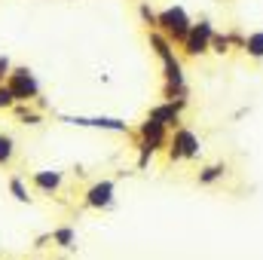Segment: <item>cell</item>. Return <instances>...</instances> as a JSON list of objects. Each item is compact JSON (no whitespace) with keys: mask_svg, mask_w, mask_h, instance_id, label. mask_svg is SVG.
<instances>
[{"mask_svg":"<svg viewBox=\"0 0 263 260\" xmlns=\"http://www.w3.org/2000/svg\"><path fill=\"white\" fill-rule=\"evenodd\" d=\"M114 196H117V181L114 178H101V181H95V184L86 187L83 205L92 208V211H107L114 205Z\"/></svg>","mask_w":263,"mask_h":260,"instance_id":"cell-6","label":"cell"},{"mask_svg":"<svg viewBox=\"0 0 263 260\" xmlns=\"http://www.w3.org/2000/svg\"><path fill=\"white\" fill-rule=\"evenodd\" d=\"M9 70H12V62H9V55H0V86L6 83V77H9Z\"/></svg>","mask_w":263,"mask_h":260,"instance_id":"cell-21","label":"cell"},{"mask_svg":"<svg viewBox=\"0 0 263 260\" xmlns=\"http://www.w3.org/2000/svg\"><path fill=\"white\" fill-rule=\"evenodd\" d=\"M187 104L190 101H159V104H153L147 110V117L156 120V123H162L168 132H175V129H181V114H184Z\"/></svg>","mask_w":263,"mask_h":260,"instance_id":"cell-7","label":"cell"},{"mask_svg":"<svg viewBox=\"0 0 263 260\" xmlns=\"http://www.w3.org/2000/svg\"><path fill=\"white\" fill-rule=\"evenodd\" d=\"M135 147H138V169H147L150 159L156 156V150H153L147 141H141V138H135Z\"/></svg>","mask_w":263,"mask_h":260,"instance_id":"cell-17","label":"cell"},{"mask_svg":"<svg viewBox=\"0 0 263 260\" xmlns=\"http://www.w3.org/2000/svg\"><path fill=\"white\" fill-rule=\"evenodd\" d=\"M15 104H18V101H15V95H12V89L3 83V86H0V110H12Z\"/></svg>","mask_w":263,"mask_h":260,"instance_id":"cell-20","label":"cell"},{"mask_svg":"<svg viewBox=\"0 0 263 260\" xmlns=\"http://www.w3.org/2000/svg\"><path fill=\"white\" fill-rule=\"evenodd\" d=\"M12 159H15V141H12V135H0V165L6 169V165H12Z\"/></svg>","mask_w":263,"mask_h":260,"instance_id":"cell-15","label":"cell"},{"mask_svg":"<svg viewBox=\"0 0 263 260\" xmlns=\"http://www.w3.org/2000/svg\"><path fill=\"white\" fill-rule=\"evenodd\" d=\"M52 245H55V248H62V251H67V248H73V245H77V230H73V227H55V230H52Z\"/></svg>","mask_w":263,"mask_h":260,"instance_id":"cell-12","label":"cell"},{"mask_svg":"<svg viewBox=\"0 0 263 260\" xmlns=\"http://www.w3.org/2000/svg\"><path fill=\"white\" fill-rule=\"evenodd\" d=\"M49 242H52V233H40V236L34 239V248H46Z\"/></svg>","mask_w":263,"mask_h":260,"instance_id":"cell-22","label":"cell"},{"mask_svg":"<svg viewBox=\"0 0 263 260\" xmlns=\"http://www.w3.org/2000/svg\"><path fill=\"white\" fill-rule=\"evenodd\" d=\"M6 86L12 89V95H15L18 104H34L40 98V83H37L34 70L28 65H12L9 77H6Z\"/></svg>","mask_w":263,"mask_h":260,"instance_id":"cell-3","label":"cell"},{"mask_svg":"<svg viewBox=\"0 0 263 260\" xmlns=\"http://www.w3.org/2000/svg\"><path fill=\"white\" fill-rule=\"evenodd\" d=\"M227 172H230V165H227V162H208V165H202V169H199L196 184H199V187H211V184L223 181V178H227Z\"/></svg>","mask_w":263,"mask_h":260,"instance_id":"cell-10","label":"cell"},{"mask_svg":"<svg viewBox=\"0 0 263 260\" xmlns=\"http://www.w3.org/2000/svg\"><path fill=\"white\" fill-rule=\"evenodd\" d=\"M242 52L248 55V59H263V31H251V34H245V43H242Z\"/></svg>","mask_w":263,"mask_h":260,"instance_id":"cell-13","label":"cell"},{"mask_svg":"<svg viewBox=\"0 0 263 260\" xmlns=\"http://www.w3.org/2000/svg\"><path fill=\"white\" fill-rule=\"evenodd\" d=\"M199 153H202V141L193 129L181 126L168 135V147H165L168 162H193V159H199Z\"/></svg>","mask_w":263,"mask_h":260,"instance_id":"cell-2","label":"cell"},{"mask_svg":"<svg viewBox=\"0 0 263 260\" xmlns=\"http://www.w3.org/2000/svg\"><path fill=\"white\" fill-rule=\"evenodd\" d=\"M59 120L77 129H101V132H117V135H129V123L117 120V117H73V114H59Z\"/></svg>","mask_w":263,"mask_h":260,"instance_id":"cell-5","label":"cell"},{"mask_svg":"<svg viewBox=\"0 0 263 260\" xmlns=\"http://www.w3.org/2000/svg\"><path fill=\"white\" fill-rule=\"evenodd\" d=\"M162 98L165 101H190V89L187 86H168V83H162Z\"/></svg>","mask_w":263,"mask_h":260,"instance_id":"cell-16","label":"cell"},{"mask_svg":"<svg viewBox=\"0 0 263 260\" xmlns=\"http://www.w3.org/2000/svg\"><path fill=\"white\" fill-rule=\"evenodd\" d=\"M6 190H9V196H12L15 202H22V205H31V202H34V196L28 193V187H25V181H22L18 175H12V178L6 181Z\"/></svg>","mask_w":263,"mask_h":260,"instance_id":"cell-14","label":"cell"},{"mask_svg":"<svg viewBox=\"0 0 263 260\" xmlns=\"http://www.w3.org/2000/svg\"><path fill=\"white\" fill-rule=\"evenodd\" d=\"M0 135H3V132H0Z\"/></svg>","mask_w":263,"mask_h":260,"instance_id":"cell-23","label":"cell"},{"mask_svg":"<svg viewBox=\"0 0 263 260\" xmlns=\"http://www.w3.org/2000/svg\"><path fill=\"white\" fill-rule=\"evenodd\" d=\"M211 37H214V25H211L208 18H202V22H193V28H190V37L184 40L181 52H184L187 59L208 55V52H211Z\"/></svg>","mask_w":263,"mask_h":260,"instance_id":"cell-4","label":"cell"},{"mask_svg":"<svg viewBox=\"0 0 263 260\" xmlns=\"http://www.w3.org/2000/svg\"><path fill=\"white\" fill-rule=\"evenodd\" d=\"M190 28H193V18H190L187 9L178 6V3L156 12V31H159L162 37H168L172 46H184V40L190 37Z\"/></svg>","mask_w":263,"mask_h":260,"instance_id":"cell-1","label":"cell"},{"mask_svg":"<svg viewBox=\"0 0 263 260\" xmlns=\"http://www.w3.org/2000/svg\"><path fill=\"white\" fill-rule=\"evenodd\" d=\"M31 184H34V190H40L43 196H55L62 190V184H65V175L55 172V169H40V172L31 175Z\"/></svg>","mask_w":263,"mask_h":260,"instance_id":"cell-9","label":"cell"},{"mask_svg":"<svg viewBox=\"0 0 263 260\" xmlns=\"http://www.w3.org/2000/svg\"><path fill=\"white\" fill-rule=\"evenodd\" d=\"M168 135L172 132L165 129L162 123H156V120H150V117H144L141 123H138V129H135V138H141V141H147L156 153L159 150H165L168 147Z\"/></svg>","mask_w":263,"mask_h":260,"instance_id":"cell-8","label":"cell"},{"mask_svg":"<svg viewBox=\"0 0 263 260\" xmlns=\"http://www.w3.org/2000/svg\"><path fill=\"white\" fill-rule=\"evenodd\" d=\"M12 117H15L22 126H31V129H37V126H43V123H46L43 110H37L34 104H15V107H12Z\"/></svg>","mask_w":263,"mask_h":260,"instance_id":"cell-11","label":"cell"},{"mask_svg":"<svg viewBox=\"0 0 263 260\" xmlns=\"http://www.w3.org/2000/svg\"><path fill=\"white\" fill-rule=\"evenodd\" d=\"M230 34H217L214 31V37H211V52H217V55H227L230 52Z\"/></svg>","mask_w":263,"mask_h":260,"instance_id":"cell-19","label":"cell"},{"mask_svg":"<svg viewBox=\"0 0 263 260\" xmlns=\"http://www.w3.org/2000/svg\"><path fill=\"white\" fill-rule=\"evenodd\" d=\"M138 15H141V22L147 25V31H156V12L150 9V3H138Z\"/></svg>","mask_w":263,"mask_h":260,"instance_id":"cell-18","label":"cell"}]
</instances>
